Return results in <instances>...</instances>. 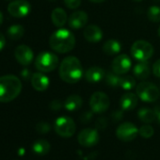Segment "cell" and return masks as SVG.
<instances>
[{"instance_id": "6da1fadb", "label": "cell", "mask_w": 160, "mask_h": 160, "mask_svg": "<svg viewBox=\"0 0 160 160\" xmlns=\"http://www.w3.org/2000/svg\"><path fill=\"white\" fill-rule=\"evenodd\" d=\"M58 72L64 82L74 84L82 78L84 71L80 60L75 57L70 56L61 61Z\"/></svg>"}, {"instance_id": "7a4b0ae2", "label": "cell", "mask_w": 160, "mask_h": 160, "mask_svg": "<svg viewBox=\"0 0 160 160\" xmlns=\"http://www.w3.org/2000/svg\"><path fill=\"white\" fill-rule=\"evenodd\" d=\"M22 91L21 80L12 74L0 77V102L9 103L16 99Z\"/></svg>"}, {"instance_id": "3957f363", "label": "cell", "mask_w": 160, "mask_h": 160, "mask_svg": "<svg viewBox=\"0 0 160 160\" xmlns=\"http://www.w3.org/2000/svg\"><path fill=\"white\" fill-rule=\"evenodd\" d=\"M49 45L55 52L65 54L74 48L75 38L68 29L59 28L51 35L49 39Z\"/></svg>"}, {"instance_id": "277c9868", "label": "cell", "mask_w": 160, "mask_h": 160, "mask_svg": "<svg viewBox=\"0 0 160 160\" xmlns=\"http://www.w3.org/2000/svg\"><path fill=\"white\" fill-rule=\"evenodd\" d=\"M58 65V58L51 52H42L35 59V67L42 72H50Z\"/></svg>"}, {"instance_id": "5b68a950", "label": "cell", "mask_w": 160, "mask_h": 160, "mask_svg": "<svg viewBox=\"0 0 160 160\" xmlns=\"http://www.w3.org/2000/svg\"><path fill=\"white\" fill-rule=\"evenodd\" d=\"M131 55L138 61H147L153 54L152 45L143 40L136 41L131 46Z\"/></svg>"}, {"instance_id": "8992f818", "label": "cell", "mask_w": 160, "mask_h": 160, "mask_svg": "<svg viewBox=\"0 0 160 160\" xmlns=\"http://www.w3.org/2000/svg\"><path fill=\"white\" fill-rule=\"evenodd\" d=\"M138 97L146 103L155 102L160 95L159 89L152 82H141L136 88Z\"/></svg>"}, {"instance_id": "52a82bcc", "label": "cell", "mask_w": 160, "mask_h": 160, "mask_svg": "<svg viewBox=\"0 0 160 160\" xmlns=\"http://www.w3.org/2000/svg\"><path fill=\"white\" fill-rule=\"evenodd\" d=\"M54 129L58 136L62 138H71L75 133L76 125L72 118L61 116L55 121Z\"/></svg>"}, {"instance_id": "ba28073f", "label": "cell", "mask_w": 160, "mask_h": 160, "mask_svg": "<svg viewBox=\"0 0 160 160\" xmlns=\"http://www.w3.org/2000/svg\"><path fill=\"white\" fill-rule=\"evenodd\" d=\"M110 105L108 96L102 92H96L92 93L90 99L91 109L96 114H102L106 112Z\"/></svg>"}, {"instance_id": "9c48e42d", "label": "cell", "mask_w": 160, "mask_h": 160, "mask_svg": "<svg viewBox=\"0 0 160 160\" xmlns=\"http://www.w3.org/2000/svg\"><path fill=\"white\" fill-rule=\"evenodd\" d=\"M100 140V135L97 129L93 128H86L80 131L77 136L78 143L83 147H93Z\"/></svg>"}, {"instance_id": "30bf717a", "label": "cell", "mask_w": 160, "mask_h": 160, "mask_svg": "<svg viewBox=\"0 0 160 160\" xmlns=\"http://www.w3.org/2000/svg\"><path fill=\"white\" fill-rule=\"evenodd\" d=\"M138 134V129L137 126L129 122H122L120 124L116 129V136L117 138L124 142H129L134 140Z\"/></svg>"}, {"instance_id": "8fae6325", "label": "cell", "mask_w": 160, "mask_h": 160, "mask_svg": "<svg viewBox=\"0 0 160 160\" xmlns=\"http://www.w3.org/2000/svg\"><path fill=\"white\" fill-rule=\"evenodd\" d=\"M31 6L27 0H14L8 6L9 13L15 18H24L30 12Z\"/></svg>"}, {"instance_id": "7c38bea8", "label": "cell", "mask_w": 160, "mask_h": 160, "mask_svg": "<svg viewBox=\"0 0 160 160\" xmlns=\"http://www.w3.org/2000/svg\"><path fill=\"white\" fill-rule=\"evenodd\" d=\"M131 66H132L131 58L127 55H124V54L117 56L113 59L112 64H111L112 71L116 72L117 74L126 73L131 69Z\"/></svg>"}, {"instance_id": "4fadbf2b", "label": "cell", "mask_w": 160, "mask_h": 160, "mask_svg": "<svg viewBox=\"0 0 160 160\" xmlns=\"http://www.w3.org/2000/svg\"><path fill=\"white\" fill-rule=\"evenodd\" d=\"M14 56H15L16 60L24 66L29 65L33 61V58H34L33 51L31 50L29 46L25 45V44H21L16 47L14 51Z\"/></svg>"}, {"instance_id": "5bb4252c", "label": "cell", "mask_w": 160, "mask_h": 160, "mask_svg": "<svg viewBox=\"0 0 160 160\" xmlns=\"http://www.w3.org/2000/svg\"><path fill=\"white\" fill-rule=\"evenodd\" d=\"M88 20H89V16L87 12L83 11H76L70 15L68 24L69 27L72 29H80L87 25Z\"/></svg>"}, {"instance_id": "9a60e30c", "label": "cell", "mask_w": 160, "mask_h": 160, "mask_svg": "<svg viewBox=\"0 0 160 160\" xmlns=\"http://www.w3.org/2000/svg\"><path fill=\"white\" fill-rule=\"evenodd\" d=\"M50 84L49 78L42 72L33 73L31 76V85L37 92H44L48 89Z\"/></svg>"}, {"instance_id": "2e32d148", "label": "cell", "mask_w": 160, "mask_h": 160, "mask_svg": "<svg viewBox=\"0 0 160 160\" xmlns=\"http://www.w3.org/2000/svg\"><path fill=\"white\" fill-rule=\"evenodd\" d=\"M105 75H106V72L104 71V69L98 66H93L89 68L84 73L85 79L89 83L92 84L100 82L103 78H105Z\"/></svg>"}, {"instance_id": "e0dca14e", "label": "cell", "mask_w": 160, "mask_h": 160, "mask_svg": "<svg viewBox=\"0 0 160 160\" xmlns=\"http://www.w3.org/2000/svg\"><path fill=\"white\" fill-rule=\"evenodd\" d=\"M83 35L89 42H98L103 39V31L96 25H90L86 27Z\"/></svg>"}, {"instance_id": "ac0fdd59", "label": "cell", "mask_w": 160, "mask_h": 160, "mask_svg": "<svg viewBox=\"0 0 160 160\" xmlns=\"http://www.w3.org/2000/svg\"><path fill=\"white\" fill-rule=\"evenodd\" d=\"M138 95L132 93V92H126L124 93L120 100V106L122 110L130 111L136 108L138 106Z\"/></svg>"}, {"instance_id": "d6986e66", "label": "cell", "mask_w": 160, "mask_h": 160, "mask_svg": "<svg viewBox=\"0 0 160 160\" xmlns=\"http://www.w3.org/2000/svg\"><path fill=\"white\" fill-rule=\"evenodd\" d=\"M133 73L139 80L147 79L151 73V69L148 61H138V63L134 66Z\"/></svg>"}, {"instance_id": "ffe728a7", "label": "cell", "mask_w": 160, "mask_h": 160, "mask_svg": "<svg viewBox=\"0 0 160 160\" xmlns=\"http://www.w3.org/2000/svg\"><path fill=\"white\" fill-rule=\"evenodd\" d=\"M82 105H83V100H82L81 96H79L77 94H72V95L68 96L64 102L65 109L68 111H71V112L78 110L82 107Z\"/></svg>"}, {"instance_id": "44dd1931", "label": "cell", "mask_w": 160, "mask_h": 160, "mask_svg": "<svg viewBox=\"0 0 160 160\" xmlns=\"http://www.w3.org/2000/svg\"><path fill=\"white\" fill-rule=\"evenodd\" d=\"M51 20L55 27L62 28L67 22V13L61 8H56L51 13Z\"/></svg>"}, {"instance_id": "7402d4cb", "label": "cell", "mask_w": 160, "mask_h": 160, "mask_svg": "<svg viewBox=\"0 0 160 160\" xmlns=\"http://www.w3.org/2000/svg\"><path fill=\"white\" fill-rule=\"evenodd\" d=\"M122 50V44L119 41L114 40V39H110L108 40L104 45H103V51L105 54L108 55V56H115L118 55Z\"/></svg>"}, {"instance_id": "603a6c76", "label": "cell", "mask_w": 160, "mask_h": 160, "mask_svg": "<svg viewBox=\"0 0 160 160\" xmlns=\"http://www.w3.org/2000/svg\"><path fill=\"white\" fill-rule=\"evenodd\" d=\"M51 148L50 143L46 139H38L32 145V150L38 155H45Z\"/></svg>"}, {"instance_id": "cb8c5ba5", "label": "cell", "mask_w": 160, "mask_h": 160, "mask_svg": "<svg viewBox=\"0 0 160 160\" xmlns=\"http://www.w3.org/2000/svg\"><path fill=\"white\" fill-rule=\"evenodd\" d=\"M138 119L145 123H151L156 120V116L153 109L148 108H142L138 112Z\"/></svg>"}, {"instance_id": "d4e9b609", "label": "cell", "mask_w": 160, "mask_h": 160, "mask_svg": "<svg viewBox=\"0 0 160 160\" xmlns=\"http://www.w3.org/2000/svg\"><path fill=\"white\" fill-rule=\"evenodd\" d=\"M7 33H8V36L10 39L16 41L23 37V35L25 33V28L20 25H13L8 28Z\"/></svg>"}, {"instance_id": "484cf974", "label": "cell", "mask_w": 160, "mask_h": 160, "mask_svg": "<svg viewBox=\"0 0 160 160\" xmlns=\"http://www.w3.org/2000/svg\"><path fill=\"white\" fill-rule=\"evenodd\" d=\"M120 80H121V77L119 76V74H117L114 72H108L105 75L106 84L111 88H116V87L120 86Z\"/></svg>"}, {"instance_id": "4316f807", "label": "cell", "mask_w": 160, "mask_h": 160, "mask_svg": "<svg viewBox=\"0 0 160 160\" xmlns=\"http://www.w3.org/2000/svg\"><path fill=\"white\" fill-rule=\"evenodd\" d=\"M120 87L124 91H131L136 87V80L130 75H124L121 77Z\"/></svg>"}, {"instance_id": "83f0119b", "label": "cell", "mask_w": 160, "mask_h": 160, "mask_svg": "<svg viewBox=\"0 0 160 160\" xmlns=\"http://www.w3.org/2000/svg\"><path fill=\"white\" fill-rule=\"evenodd\" d=\"M147 17L152 23H159L160 22V7L151 6L147 12Z\"/></svg>"}, {"instance_id": "f1b7e54d", "label": "cell", "mask_w": 160, "mask_h": 160, "mask_svg": "<svg viewBox=\"0 0 160 160\" xmlns=\"http://www.w3.org/2000/svg\"><path fill=\"white\" fill-rule=\"evenodd\" d=\"M153 133H154L153 128H152L151 125H149L148 123L142 125V126L138 129V134H139L142 138H150L151 137L153 136Z\"/></svg>"}, {"instance_id": "f546056e", "label": "cell", "mask_w": 160, "mask_h": 160, "mask_svg": "<svg viewBox=\"0 0 160 160\" xmlns=\"http://www.w3.org/2000/svg\"><path fill=\"white\" fill-rule=\"evenodd\" d=\"M50 129L51 128H50L49 123H47L45 122H41L39 123H37V125H36V130L40 134H47L50 131Z\"/></svg>"}, {"instance_id": "4dcf8cb0", "label": "cell", "mask_w": 160, "mask_h": 160, "mask_svg": "<svg viewBox=\"0 0 160 160\" xmlns=\"http://www.w3.org/2000/svg\"><path fill=\"white\" fill-rule=\"evenodd\" d=\"M108 119L105 117H100L95 122V128L97 130H104L108 127Z\"/></svg>"}, {"instance_id": "1f68e13d", "label": "cell", "mask_w": 160, "mask_h": 160, "mask_svg": "<svg viewBox=\"0 0 160 160\" xmlns=\"http://www.w3.org/2000/svg\"><path fill=\"white\" fill-rule=\"evenodd\" d=\"M93 111L91 110V111H85L84 113L81 114V116H80V121H81L82 123H89L92 118H93Z\"/></svg>"}, {"instance_id": "d6a6232c", "label": "cell", "mask_w": 160, "mask_h": 160, "mask_svg": "<svg viewBox=\"0 0 160 160\" xmlns=\"http://www.w3.org/2000/svg\"><path fill=\"white\" fill-rule=\"evenodd\" d=\"M64 4L67 8L71 10H75L81 4V0H64Z\"/></svg>"}, {"instance_id": "836d02e7", "label": "cell", "mask_w": 160, "mask_h": 160, "mask_svg": "<svg viewBox=\"0 0 160 160\" xmlns=\"http://www.w3.org/2000/svg\"><path fill=\"white\" fill-rule=\"evenodd\" d=\"M111 119L114 122H118L123 119V111L122 110H115L111 113Z\"/></svg>"}, {"instance_id": "e575fe53", "label": "cell", "mask_w": 160, "mask_h": 160, "mask_svg": "<svg viewBox=\"0 0 160 160\" xmlns=\"http://www.w3.org/2000/svg\"><path fill=\"white\" fill-rule=\"evenodd\" d=\"M50 108L53 110V111H58L61 108H62V102L60 100H53L50 105H49Z\"/></svg>"}, {"instance_id": "d590c367", "label": "cell", "mask_w": 160, "mask_h": 160, "mask_svg": "<svg viewBox=\"0 0 160 160\" xmlns=\"http://www.w3.org/2000/svg\"><path fill=\"white\" fill-rule=\"evenodd\" d=\"M152 73L156 76L160 78V58L157 59L153 65H152Z\"/></svg>"}, {"instance_id": "8d00e7d4", "label": "cell", "mask_w": 160, "mask_h": 160, "mask_svg": "<svg viewBox=\"0 0 160 160\" xmlns=\"http://www.w3.org/2000/svg\"><path fill=\"white\" fill-rule=\"evenodd\" d=\"M21 75H22L23 78L26 79V80H28L30 76H32V75H31V72H30V71H29L28 69H24V70L21 72Z\"/></svg>"}, {"instance_id": "74e56055", "label": "cell", "mask_w": 160, "mask_h": 160, "mask_svg": "<svg viewBox=\"0 0 160 160\" xmlns=\"http://www.w3.org/2000/svg\"><path fill=\"white\" fill-rule=\"evenodd\" d=\"M153 110H154V113H155V116H156V121L160 124V106H156L153 108Z\"/></svg>"}, {"instance_id": "f35d334b", "label": "cell", "mask_w": 160, "mask_h": 160, "mask_svg": "<svg viewBox=\"0 0 160 160\" xmlns=\"http://www.w3.org/2000/svg\"><path fill=\"white\" fill-rule=\"evenodd\" d=\"M6 44V40H5V37L3 36V34L0 33V51H1L4 46Z\"/></svg>"}, {"instance_id": "ab89813d", "label": "cell", "mask_w": 160, "mask_h": 160, "mask_svg": "<svg viewBox=\"0 0 160 160\" xmlns=\"http://www.w3.org/2000/svg\"><path fill=\"white\" fill-rule=\"evenodd\" d=\"M91 2H92V3H102V2H104L105 0H90Z\"/></svg>"}, {"instance_id": "60d3db41", "label": "cell", "mask_w": 160, "mask_h": 160, "mask_svg": "<svg viewBox=\"0 0 160 160\" xmlns=\"http://www.w3.org/2000/svg\"><path fill=\"white\" fill-rule=\"evenodd\" d=\"M3 14H2V12H0V26H1L2 24H3Z\"/></svg>"}, {"instance_id": "b9f144b4", "label": "cell", "mask_w": 160, "mask_h": 160, "mask_svg": "<svg viewBox=\"0 0 160 160\" xmlns=\"http://www.w3.org/2000/svg\"><path fill=\"white\" fill-rule=\"evenodd\" d=\"M158 36L160 37V27H159V28H158Z\"/></svg>"}, {"instance_id": "7bdbcfd3", "label": "cell", "mask_w": 160, "mask_h": 160, "mask_svg": "<svg viewBox=\"0 0 160 160\" xmlns=\"http://www.w3.org/2000/svg\"><path fill=\"white\" fill-rule=\"evenodd\" d=\"M134 1H137V2H140V1H142V0H134Z\"/></svg>"}, {"instance_id": "ee69618b", "label": "cell", "mask_w": 160, "mask_h": 160, "mask_svg": "<svg viewBox=\"0 0 160 160\" xmlns=\"http://www.w3.org/2000/svg\"><path fill=\"white\" fill-rule=\"evenodd\" d=\"M51 1H55V0H51Z\"/></svg>"}, {"instance_id": "f6af8a7d", "label": "cell", "mask_w": 160, "mask_h": 160, "mask_svg": "<svg viewBox=\"0 0 160 160\" xmlns=\"http://www.w3.org/2000/svg\"><path fill=\"white\" fill-rule=\"evenodd\" d=\"M8 1H10V0H8Z\"/></svg>"}]
</instances>
